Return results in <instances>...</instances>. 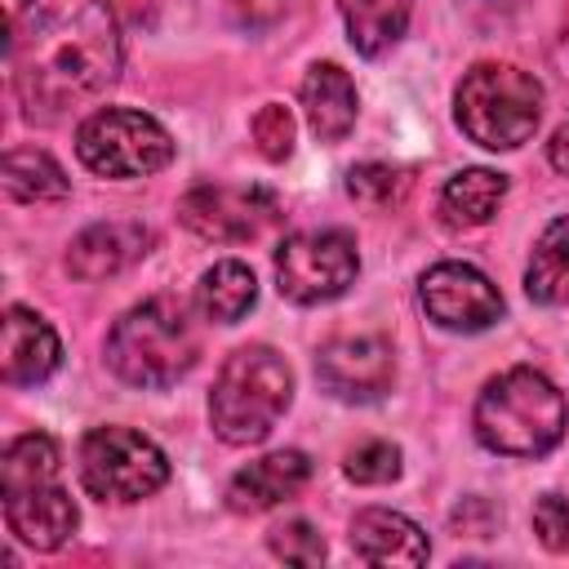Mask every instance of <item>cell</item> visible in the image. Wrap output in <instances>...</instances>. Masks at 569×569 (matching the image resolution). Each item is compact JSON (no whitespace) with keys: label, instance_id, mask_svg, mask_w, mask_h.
<instances>
[{"label":"cell","instance_id":"1","mask_svg":"<svg viewBox=\"0 0 569 569\" xmlns=\"http://www.w3.org/2000/svg\"><path fill=\"white\" fill-rule=\"evenodd\" d=\"M9 71L31 120L107 89L120 71L111 0H22L9 22Z\"/></svg>","mask_w":569,"mask_h":569},{"label":"cell","instance_id":"2","mask_svg":"<svg viewBox=\"0 0 569 569\" xmlns=\"http://www.w3.org/2000/svg\"><path fill=\"white\" fill-rule=\"evenodd\" d=\"M471 422L485 449L502 458H542L560 445L569 409L547 373L520 365L485 382Z\"/></svg>","mask_w":569,"mask_h":569},{"label":"cell","instance_id":"3","mask_svg":"<svg viewBox=\"0 0 569 569\" xmlns=\"http://www.w3.org/2000/svg\"><path fill=\"white\" fill-rule=\"evenodd\" d=\"M200 356V333L182 302L147 298L129 307L107 333V365L129 387H173Z\"/></svg>","mask_w":569,"mask_h":569},{"label":"cell","instance_id":"4","mask_svg":"<svg viewBox=\"0 0 569 569\" xmlns=\"http://www.w3.org/2000/svg\"><path fill=\"white\" fill-rule=\"evenodd\" d=\"M293 400V369L271 347H240L227 356L213 396L209 422L227 445H258L271 436L280 413Z\"/></svg>","mask_w":569,"mask_h":569},{"label":"cell","instance_id":"5","mask_svg":"<svg viewBox=\"0 0 569 569\" xmlns=\"http://www.w3.org/2000/svg\"><path fill=\"white\" fill-rule=\"evenodd\" d=\"M458 124L471 142L489 151H511L533 138L542 116V84L511 62H480L462 76L453 93Z\"/></svg>","mask_w":569,"mask_h":569},{"label":"cell","instance_id":"6","mask_svg":"<svg viewBox=\"0 0 569 569\" xmlns=\"http://www.w3.org/2000/svg\"><path fill=\"white\" fill-rule=\"evenodd\" d=\"M76 156L98 178H147L173 160V138L156 116L102 107L76 129Z\"/></svg>","mask_w":569,"mask_h":569},{"label":"cell","instance_id":"7","mask_svg":"<svg viewBox=\"0 0 569 569\" xmlns=\"http://www.w3.org/2000/svg\"><path fill=\"white\" fill-rule=\"evenodd\" d=\"M80 480L102 502H138L169 480V458L142 431L93 427L80 440Z\"/></svg>","mask_w":569,"mask_h":569},{"label":"cell","instance_id":"8","mask_svg":"<svg viewBox=\"0 0 569 569\" xmlns=\"http://www.w3.org/2000/svg\"><path fill=\"white\" fill-rule=\"evenodd\" d=\"M356 271H360L356 240L338 227L293 231L276 249V284L289 302H302V307L347 293L356 284Z\"/></svg>","mask_w":569,"mask_h":569},{"label":"cell","instance_id":"9","mask_svg":"<svg viewBox=\"0 0 569 569\" xmlns=\"http://www.w3.org/2000/svg\"><path fill=\"white\" fill-rule=\"evenodd\" d=\"M422 311L453 333H480L502 316L498 284L471 262H436L418 284Z\"/></svg>","mask_w":569,"mask_h":569},{"label":"cell","instance_id":"10","mask_svg":"<svg viewBox=\"0 0 569 569\" xmlns=\"http://www.w3.org/2000/svg\"><path fill=\"white\" fill-rule=\"evenodd\" d=\"M178 218L204 240L240 244L276 218V196L267 187H196L182 196Z\"/></svg>","mask_w":569,"mask_h":569},{"label":"cell","instance_id":"11","mask_svg":"<svg viewBox=\"0 0 569 569\" xmlns=\"http://www.w3.org/2000/svg\"><path fill=\"white\" fill-rule=\"evenodd\" d=\"M316 378L333 400L347 405H369L382 400L391 391L396 378V360L391 347L373 333H351V338H333L320 356H316Z\"/></svg>","mask_w":569,"mask_h":569},{"label":"cell","instance_id":"12","mask_svg":"<svg viewBox=\"0 0 569 569\" xmlns=\"http://www.w3.org/2000/svg\"><path fill=\"white\" fill-rule=\"evenodd\" d=\"M0 498H4L9 533L36 551H58L80 525V511L71 493L58 485V476L27 480V485H0Z\"/></svg>","mask_w":569,"mask_h":569},{"label":"cell","instance_id":"13","mask_svg":"<svg viewBox=\"0 0 569 569\" xmlns=\"http://www.w3.org/2000/svg\"><path fill=\"white\" fill-rule=\"evenodd\" d=\"M0 351H4V382H13V387L44 382L62 360V342H58L53 325L27 307L4 311V347Z\"/></svg>","mask_w":569,"mask_h":569},{"label":"cell","instance_id":"14","mask_svg":"<svg viewBox=\"0 0 569 569\" xmlns=\"http://www.w3.org/2000/svg\"><path fill=\"white\" fill-rule=\"evenodd\" d=\"M311 480V462L302 449H280L267 453L249 467H240L227 485V507L231 511H267L284 498H293L302 485Z\"/></svg>","mask_w":569,"mask_h":569},{"label":"cell","instance_id":"15","mask_svg":"<svg viewBox=\"0 0 569 569\" xmlns=\"http://www.w3.org/2000/svg\"><path fill=\"white\" fill-rule=\"evenodd\" d=\"M151 244V231L138 222H98L84 227L71 249H67V271L76 280H107L116 271H124L129 262H138Z\"/></svg>","mask_w":569,"mask_h":569},{"label":"cell","instance_id":"16","mask_svg":"<svg viewBox=\"0 0 569 569\" xmlns=\"http://www.w3.org/2000/svg\"><path fill=\"white\" fill-rule=\"evenodd\" d=\"M351 551L369 565H422L431 556L427 533L387 507H365L351 516Z\"/></svg>","mask_w":569,"mask_h":569},{"label":"cell","instance_id":"17","mask_svg":"<svg viewBox=\"0 0 569 569\" xmlns=\"http://www.w3.org/2000/svg\"><path fill=\"white\" fill-rule=\"evenodd\" d=\"M356 84L338 62H316L302 80V111L320 142H338L356 124Z\"/></svg>","mask_w":569,"mask_h":569},{"label":"cell","instance_id":"18","mask_svg":"<svg viewBox=\"0 0 569 569\" xmlns=\"http://www.w3.org/2000/svg\"><path fill=\"white\" fill-rule=\"evenodd\" d=\"M409 9H413V0H338L347 36H351L356 53H365V58L387 53L405 36Z\"/></svg>","mask_w":569,"mask_h":569},{"label":"cell","instance_id":"19","mask_svg":"<svg viewBox=\"0 0 569 569\" xmlns=\"http://www.w3.org/2000/svg\"><path fill=\"white\" fill-rule=\"evenodd\" d=\"M507 196V178L498 169H462L440 191V213L449 227H480L498 213Z\"/></svg>","mask_w":569,"mask_h":569},{"label":"cell","instance_id":"20","mask_svg":"<svg viewBox=\"0 0 569 569\" xmlns=\"http://www.w3.org/2000/svg\"><path fill=\"white\" fill-rule=\"evenodd\" d=\"M253 302H258V280H253V271H249L244 262H236V258L213 262V267L200 276V284H196V307H200L209 320H218V325H236L240 316L253 311Z\"/></svg>","mask_w":569,"mask_h":569},{"label":"cell","instance_id":"21","mask_svg":"<svg viewBox=\"0 0 569 569\" xmlns=\"http://www.w3.org/2000/svg\"><path fill=\"white\" fill-rule=\"evenodd\" d=\"M525 289L542 307L569 302V218H556L538 236L533 258H529V271H525Z\"/></svg>","mask_w":569,"mask_h":569},{"label":"cell","instance_id":"22","mask_svg":"<svg viewBox=\"0 0 569 569\" xmlns=\"http://www.w3.org/2000/svg\"><path fill=\"white\" fill-rule=\"evenodd\" d=\"M0 178H4V191H9L13 200H22V204L62 200V196L71 191L62 164H58L49 151H36V147H13V151L4 156Z\"/></svg>","mask_w":569,"mask_h":569},{"label":"cell","instance_id":"23","mask_svg":"<svg viewBox=\"0 0 569 569\" xmlns=\"http://www.w3.org/2000/svg\"><path fill=\"white\" fill-rule=\"evenodd\" d=\"M58 476V445L44 431H27L9 440L0 458V485H27V480H49Z\"/></svg>","mask_w":569,"mask_h":569},{"label":"cell","instance_id":"24","mask_svg":"<svg viewBox=\"0 0 569 569\" xmlns=\"http://www.w3.org/2000/svg\"><path fill=\"white\" fill-rule=\"evenodd\" d=\"M347 191H351V200H365V204L382 209V204H396L405 196V173L391 169V164L369 160V164H356L347 173Z\"/></svg>","mask_w":569,"mask_h":569},{"label":"cell","instance_id":"25","mask_svg":"<svg viewBox=\"0 0 569 569\" xmlns=\"http://www.w3.org/2000/svg\"><path fill=\"white\" fill-rule=\"evenodd\" d=\"M342 471L356 480V485H387L400 476V449L387 445V440H365L347 453Z\"/></svg>","mask_w":569,"mask_h":569},{"label":"cell","instance_id":"26","mask_svg":"<svg viewBox=\"0 0 569 569\" xmlns=\"http://www.w3.org/2000/svg\"><path fill=\"white\" fill-rule=\"evenodd\" d=\"M267 547H271L280 560H289V565H320V560H325V538H320L307 520L276 525L271 538H267Z\"/></svg>","mask_w":569,"mask_h":569},{"label":"cell","instance_id":"27","mask_svg":"<svg viewBox=\"0 0 569 569\" xmlns=\"http://www.w3.org/2000/svg\"><path fill=\"white\" fill-rule=\"evenodd\" d=\"M253 138H258V147H262L267 160H284L293 151V116H289V107L267 102L253 116Z\"/></svg>","mask_w":569,"mask_h":569},{"label":"cell","instance_id":"28","mask_svg":"<svg viewBox=\"0 0 569 569\" xmlns=\"http://www.w3.org/2000/svg\"><path fill=\"white\" fill-rule=\"evenodd\" d=\"M533 533H538L542 547L569 551V498L542 493V498L533 502Z\"/></svg>","mask_w":569,"mask_h":569},{"label":"cell","instance_id":"29","mask_svg":"<svg viewBox=\"0 0 569 569\" xmlns=\"http://www.w3.org/2000/svg\"><path fill=\"white\" fill-rule=\"evenodd\" d=\"M547 156H551V169L569 178V120H565V124L551 133V147H547Z\"/></svg>","mask_w":569,"mask_h":569}]
</instances>
